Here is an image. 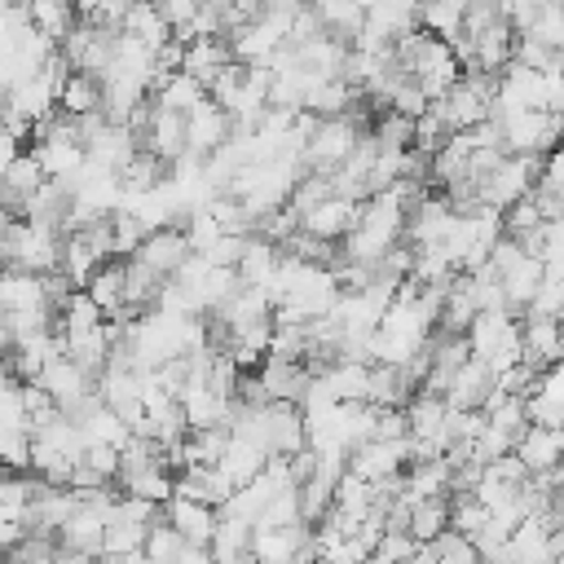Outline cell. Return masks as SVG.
Instances as JSON below:
<instances>
[{"mask_svg": "<svg viewBox=\"0 0 564 564\" xmlns=\"http://www.w3.org/2000/svg\"><path fill=\"white\" fill-rule=\"evenodd\" d=\"M467 344H471V357L489 361L502 375L507 366L520 361V317L511 308H485L467 326Z\"/></svg>", "mask_w": 564, "mask_h": 564, "instance_id": "6da1fadb", "label": "cell"}, {"mask_svg": "<svg viewBox=\"0 0 564 564\" xmlns=\"http://www.w3.org/2000/svg\"><path fill=\"white\" fill-rule=\"evenodd\" d=\"M35 383H40V388H44V392L66 410V414H79L84 405H93V401H97V379H93L84 366H75L66 352H57V357L44 366V375H40Z\"/></svg>", "mask_w": 564, "mask_h": 564, "instance_id": "7a4b0ae2", "label": "cell"}, {"mask_svg": "<svg viewBox=\"0 0 564 564\" xmlns=\"http://www.w3.org/2000/svg\"><path fill=\"white\" fill-rule=\"evenodd\" d=\"M410 458H414L410 436H397V441H379V436H370V441H361V445L348 454V471L375 485V480L401 476V471L410 467Z\"/></svg>", "mask_w": 564, "mask_h": 564, "instance_id": "3957f363", "label": "cell"}, {"mask_svg": "<svg viewBox=\"0 0 564 564\" xmlns=\"http://www.w3.org/2000/svg\"><path fill=\"white\" fill-rule=\"evenodd\" d=\"M229 137H234V119H229V110L207 93V97L185 115V150L198 154V159H212Z\"/></svg>", "mask_w": 564, "mask_h": 564, "instance_id": "277c9868", "label": "cell"}, {"mask_svg": "<svg viewBox=\"0 0 564 564\" xmlns=\"http://www.w3.org/2000/svg\"><path fill=\"white\" fill-rule=\"evenodd\" d=\"M132 256H137V260H145L154 273L176 278V273H181V264L194 256V247H189L185 225H159V229H150V234L141 238V247H137Z\"/></svg>", "mask_w": 564, "mask_h": 564, "instance_id": "5b68a950", "label": "cell"}, {"mask_svg": "<svg viewBox=\"0 0 564 564\" xmlns=\"http://www.w3.org/2000/svg\"><path fill=\"white\" fill-rule=\"evenodd\" d=\"M163 520L194 546H212V533L220 524V507L212 502H198V498H185V494H172L163 502Z\"/></svg>", "mask_w": 564, "mask_h": 564, "instance_id": "8992f818", "label": "cell"}, {"mask_svg": "<svg viewBox=\"0 0 564 564\" xmlns=\"http://www.w3.org/2000/svg\"><path fill=\"white\" fill-rule=\"evenodd\" d=\"M357 220H361V203L344 198V194H330L313 212L300 216V229H308L313 238H326V242H344L357 229Z\"/></svg>", "mask_w": 564, "mask_h": 564, "instance_id": "52a82bcc", "label": "cell"}, {"mask_svg": "<svg viewBox=\"0 0 564 564\" xmlns=\"http://www.w3.org/2000/svg\"><path fill=\"white\" fill-rule=\"evenodd\" d=\"M494 392H498V370H494L489 361H480V357H467V366L454 375L445 401H449L454 410H485Z\"/></svg>", "mask_w": 564, "mask_h": 564, "instance_id": "ba28073f", "label": "cell"}, {"mask_svg": "<svg viewBox=\"0 0 564 564\" xmlns=\"http://www.w3.org/2000/svg\"><path fill=\"white\" fill-rule=\"evenodd\" d=\"M516 454H520V463L529 467V476L560 467V463H564V427L529 423V427H524V436L516 441Z\"/></svg>", "mask_w": 564, "mask_h": 564, "instance_id": "9c48e42d", "label": "cell"}, {"mask_svg": "<svg viewBox=\"0 0 564 564\" xmlns=\"http://www.w3.org/2000/svg\"><path fill=\"white\" fill-rule=\"evenodd\" d=\"M44 181H48V176H44V167L35 163V154L22 150V154L4 167V176H0V203H4L13 216H22L26 203H31V194H35Z\"/></svg>", "mask_w": 564, "mask_h": 564, "instance_id": "30bf717a", "label": "cell"}, {"mask_svg": "<svg viewBox=\"0 0 564 564\" xmlns=\"http://www.w3.org/2000/svg\"><path fill=\"white\" fill-rule=\"evenodd\" d=\"M273 454L260 445V441H251V436H238V432H229V445H225V454H220V471L229 476V485L238 489V485H247V480H256L260 471H264V463H269Z\"/></svg>", "mask_w": 564, "mask_h": 564, "instance_id": "8fae6325", "label": "cell"}, {"mask_svg": "<svg viewBox=\"0 0 564 564\" xmlns=\"http://www.w3.org/2000/svg\"><path fill=\"white\" fill-rule=\"evenodd\" d=\"M22 9H26V22H31L40 35H48L57 48H62V40L79 26L75 0H22Z\"/></svg>", "mask_w": 564, "mask_h": 564, "instance_id": "7c38bea8", "label": "cell"}, {"mask_svg": "<svg viewBox=\"0 0 564 564\" xmlns=\"http://www.w3.org/2000/svg\"><path fill=\"white\" fill-rule=\"evenodd\" d=\"M101 101H106V88H101V79L97 75H88V70H66V79H62V88H57V110L62 115H97L101 110Z\"/></svg>", "mask_w": 564, "mask_h": 564, "instance_id": "4fadbf2b", "label": "cell"}, {"mask_svg": "<svg viewBox=\"0 0 564 564\" xmlns=\"http://www.w3.org/2000/svg\"><path fill=\"white\" fill-rule=\"evenodd\" d=\"M251 533H256L251 520L220 516V524H216V533H212V555H216L220 564H234V560L251 555Z\"/></svg>", "mask_w": 564, "mask_h": 564, "instance_id": "5bb4252c", "label": "cell"}, {"mask_svg": "<svg viewBox=\"0 0 564 564\" xmlns=\"http://www.w3.org/2000/svg\"><path fill=\"white\" fill-rule=\"evenodd\" d=\"M449 529V498H419L410 507V533L419 542H432Z\"/></svg>", "mask_w": 564, "mask_h": 564, "instance_id": "9a60e30c", "label": "cell"}, {"mask_svg": "<svg viewBox=\"0 0 564 564\" xmlns=\"http://www.w3.org/2000/svg\"><path fill=\"white\" fill-rule=\"evenodd\" d=\"M185 546H189V542H185V538H181V533L159 516V520L150 524V533H145V546H141V551L150 555V564H176Z\"/></svg>", "mask_w": 564, "mask_h": 564, "instance_id": "2e32d148", "label": "cell"}, {"mask_svg": "<svg viewBox=\"0 0 564 564\" xmlns=\"http://www.w3.org/2000/svg\"><path fill=\"white\" fill-rule=\"evenodd\" d=\"M150 524H132V520H106V538H101V555H128L145 546Z\"/></svg>", "mask_w": 564, "mask_h": 564, "instance_id": "e0dca14e", "label": "cell"}, {"mask_svg": "<svg viewBox=\"0 0 564 564\" xmlns=\"http://www.w3.org/2000/svg\"><path fill=\"white\" fill-rule=\"evenodd\" d=\"M414 551H419V538H414L410 529H383V538H379V546H375V555L388 560V564H410Z\"/></svg>", "mask_w": 564, "mask_h": 564, "instance_id": "ac0fdd59", "label": "cell"}, {"mask_svg": "<svg viewBox=\"0 0 564 564\" xmlns=\"http://www.w3.org/2000/svg\"><path fill=\"white\" fill-rule=\"evenodd\" d=\"M154 4H159V13L167 18V26H172V31H176V35L185 40V31H189V22L198 18V9H203L207 0H154Z\"/></svg>", "mask_w": 564, "mask_h": 564, "instance_id": "d6986e66", "label": "cell"}, {"mask_svg": "<svg viewBox=\"0 0 564 564\" xmlns=\"http://www.w3.org/2000/svg\"><path fill=\"white\" fill-rule=\"evenodd\" d=\"M313 564H339V560H330V555H317V560H313Z\"/></svg>", "mask_w": 564, "mask_h": 564, "instance_id": "ffe728a7", "label": "cell"}, {"mask_svg": "<svg viewBox=\"0 0 564 564\" xmlns=\"http://www.w3.org/2000/svg\"><path fill=\"white\" fill-rule=\"evenodd\" d=\"M361 564H388V560H379V555H366V560H361Z\"/></svg>", "mask_w": 564, "mask_h": 564, "instance_id": "44dd1931", "label": "cell"}, {"mask_svg": "<svg viewBox=\"0 0 564 564\" xmlns=\"http://www.w3.org/2000/svg\"><path fill=\"white\" fill-rule=\"evenodd\" d=\"M560 427H564V423H560Z\"/></svg>", "mask_w": 564, "mask_h": 564, "instance_id": "7402d4cb", "label": "cell"}]
</instances>
